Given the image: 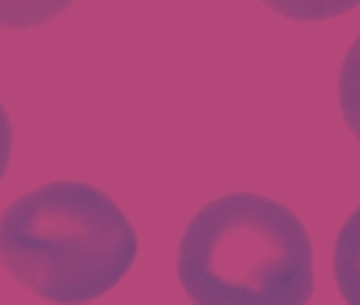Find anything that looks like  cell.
Here are the masks:
<instances>
[{"label":"cell","mask_w":360,"mask_h":305,"mask_svg":"<svg viewBox=\"0 0 360 305\" xmlns=\"http://www.w3.org/2000/svg\"><path fill=\"white\" fill-rule=\"evenodd\" d=\"M11 148H13V125L7 108L0 102V181L5 179L11 164Z\"/></svg>","instance_id":"5"},{"label":"cell","mask_w":360,"mask_h":305,"mask_svg":"<svg viewBox=\"0 0 360 305\" xmlns=\"http://www.w3.org/2000/svg\"><path fill=\"white\" fill-rule=\"evenodd\" d=\"M176 273L195 305H307L316 290L305 225L259 193L206 204L178 244Z\"/></svg>","instance_id":"2"},{"label":"cell","mask_w":360,"mask_h":305,"mask_svg":"<svg viewBox=\"0 0 360 305\" xmlns=\"http://www.w3.org/2000/svg\"><path fill=\"white\" fill-rule=\"evenodd\" d=\"M333 275L345 305H360V206L337 231L333 248Z\"/></svg>","instance_id":"3"},{"label":"cell","mask_w":360,"mask_h":305,"mask_svg":"<svg viewBox=\"0 0 360 305\" xmlns=\"http://www.w3.org/2000/svg\"><path fill=\"white\" fill-rule=\"evenodd\" d=\"M339 108L345 125L360 144V34L349 45L337 81Z\"/></svg>","instance_id":"4"},{"label":"cell","mask_w":360,"mask_h":305,"mask_svg":"<svg viewBox=\"0 0 360 305\" xmlns=\"http://www.w3.org/2000/svg\"><path fill=\"white\" fill-rule=\"evenodd\" d=\"M138 233L102 189L53 181L0 214V261L32 294L85 305L110 292L138 257Z\"/></svg>","instance_id":"1"}]
</instances>
